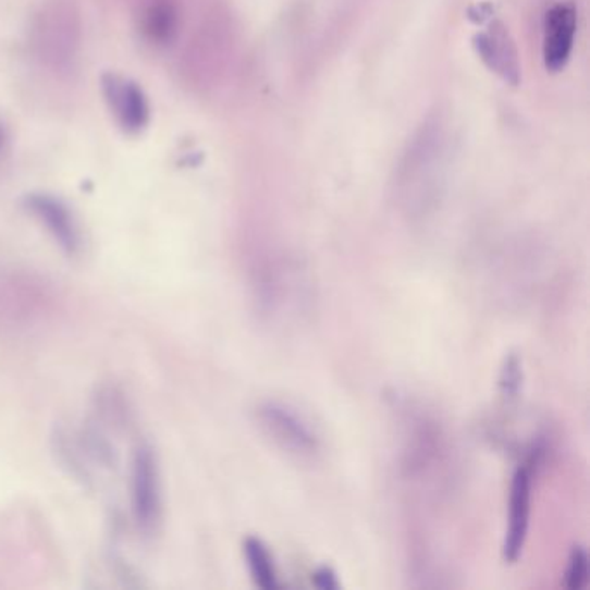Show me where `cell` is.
Instances as JSON below:
<instances>
[{
	"label": "cell",
	"mask_w": 590,
	"mask_h": 590,
	"mask_svg": "<svg viewBox=\"0 0 590 590\" xmlns=\"http://www.w3.org/2000/svg\"><path fill=\"white\" fill-rule=\"evenodd\" d=\"M258 421L272 442L299 459H312L322 448L321 437L304 414L283 402H266L258 407Z\"/></svg>",
	"instance_id": "cell-1"
},
{
	"label": "cell",
	"mask_w": 590,
	"mask_h": 590,
	"mask_svg": "<svg viewBox=\"0 0 590 590\" xmlns=\"http://www.w3.org/2000/svg\"><path fill=\"white\" fill-rule=\"evenodd\" d=\"M35 47L44 63L54 70H67L76 60L81 26L73 9L64 4L47 8L37 17Z\"/></svg>",
	"instance_id": "cell-2"
},
{
	"label": "cell",
	"mask_w": 590,
	"mask_h": 590,
	"mask_svg": "<svg viewBox=\"0 0 590 590\" xmlns=\"http://www.w3.org/2000/svg\"><path fill=\"white\" fill-rule=\"evenodd\" d=\"M131 499L135 524L151 533L160 521L161 481L157 454L148 443L135 448L132 457Z\"/></svg>",
	"instance_id": "cell-3"
},
{
	"label": "cell",
	"mask_w": 590,
	"mask_h": 590,
	"mask_svg": "<svg viewBox=\"0 0 590 590\" xmlns=\"http://www.w3.org/2000/svg\"><path fill=\"white\" fill-rule=\"evenodd\" d=\"M102 96L123 131L137 134L149 123V102L139 85L120 73H106Z\"/></svg>",
	"instance_id": "cell-4"
},
{
	"label": "cell",
	"mask_w": 590,
	"mask_h": 590,
	"mask_svg": "<svg viewBox=\"0 0 590 590\" xmlns=\"http://www.w3.org/2000/svg\"><path fill=\"white\" fill-rule=\"evenodd\" d=\"M531 481L533 480L530 464H519L511 483L509 519H507L509 524L502 545V554L507 563H516L519 560L527 542L530 527Z\"/></svg>",
	"instance_id": "cell-5"
},
{
	"label": "cell",
	"mask_w": 590,
	"mask_h": 590,
	"mask_svg": "<svg viewBox=\"0 0 590 590\" xmlns=\"http://www.w3.org/2000/svg\"><path fill=\"white\" fill-rule=\"evenodd\" d=\"M26 208L34 213L56 243L66 251L75 255L82 248V234L72 210L61 199L51 195H30L26 198Z\"/></svg>",
	"instance_id": "cell-6"
},
{
	"label": "cell",
	"mask_w": 590,
	"mask_h": 590,
	"mask_svg": "<svg viewBox=\"0 0 590 590\" xmlns=\"http://www.w3.org/2000/svg\"><path fill=\"white\" fill-rule=\"evenodd\" d=\"M577 32V14L569 5H554L545 16L544 61L549 70H560L568 61Z\"/></svg>",
	"instance_id": "cell-7"
},
{
	"label": "cell",
	"mask_w": 590,
	"mask_h": 590,
	"mask_svg": "<svg viewBox=\"0 0 590 590\" xmlns=\"http://www.w3.org/2000/svg\"><path fill=\"white\" fill-rule=\"evenodd\" d=\"M139 30L151 46H170L179 30L177 4L173 0H149L140 9Z\"/></svg>",
	"instance_id": "cell-8"
},
{
	"label": "cell",
	"mask_w": 590,
	"mask_h": 590,
	"mask_svg": "<svg viewBox=\"0 0 590 590\" xmlns=\"http://www.w3.org/2000/svg\"><path fill=\"white\" fill-rule=\"evenodd\" d=\"M243 554H245L246 565H248L249 575L254 578V582L260 589H278L279 577L274 557L262 540L257 537H248L243 542Z\"/></svg>",
	"instance_id": "cell-9"
},
{
	"label": "cell",
	"mask_w": 590,
	"mask_h": 590,
	"mask_svg": "<svg viewBox=\"0 0 590 590\" xmlns=\"http://www.w3.org/2000/svg\"><path fill=\"white\" fill-rule=\"evenodd\" d=\"M589 578V557H587L586 549L574 548L569 554L568 568L565 574V586L568 589H582Z\"/></svg>",
	"instance_id": "cell-10"
},
{
	"label": "cell",
	"mask_w": 590,
	"mask_h": 590,
	"mask_svg": "<svg viewBox=\"0 0 590 590\" xmlns=\"http://www.w3.org/2000/svg\"><path fill=\"white\" fill-rule=\"evenodd\" d=\"M501 389L506 398H516L521 389V364L516 355H511L506 366L502 369Z\"/></svg>",
	"instance_id": "cell-11"
},
{
	"label": "cell",
	"mask_w": 590,
	"mask_h": 590,
	"mask_svg": "<svg viewBox=\"0 0 590 590\" xmlns=\"http://www.w3.org/2000/svg\"><path fill=\"white\" fill-rule=\"evenodd\" d=\"M314 586L319 589H340V582H337L336 574L329 566H322V568L316 569L312 575Z\"/></svg>",
	"instance_id": "cell-12"
},
{
	"label": "cell",
	"mask_w": 590,
	"mask_h": 590,
	"mask_svg": "<svg viewBox=\"0 0 590 590\" xmlns=\"http://www.w3.org/2000/svg\"><path fill=\"white\" fill-rule=\"evenodd\" d=\"M5 134L4 128L0 127V152L4 151Z\"/></svg>",
	"instance_id": "cell-13"
}]
</instances>
